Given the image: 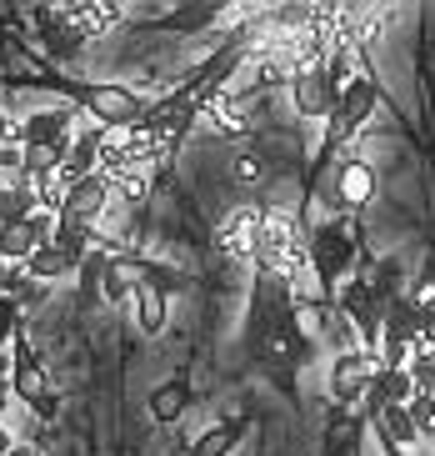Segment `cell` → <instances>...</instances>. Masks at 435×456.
<instances>
[{
  "label": "cell",
  "instance_id": "obj_27",
  "mask_svg": "<svg viewBox=\"0 0 435 456\" xmlns=\"http://www.w3.org/2000/svg\"><path fill=\"white\" fill-rule=\"evenodd\" d=\"M230 446H236V427H221V431H211V436H200L196 456H225Z\"/></svg>",
  "mask_w": 435,
  "mask_h": 456
},
{
  "label": "cell",
  "instance_id": "obj_34",
  "mask_svg": "<svg viewBox=\"0 0 435 456\" xmlns=\"http://www.w3.org/2000/svg\"><path fill=\"white\" fill-rule=\"evenodd\" d=\"M5 371H11V356H5V351H0V381H5Z\"/></svg>",
  "mask_w": 435,
  "mask_h": 456
},
{
  "label": "cell",
  "instance_id": "obj_10",
  "mask_svg": "<svg viewBox=\"0 0 435 456\" xmlns=\"http://www.w3.org/2000/svg\"><path fill=\"white\" fill-rule=\"evenodd\" d=\"M375 436H381V446L385 452H400V456H410L415 446H421V431H415V421H410V411L406 406H385V416L375 421Z\"/></svg>",
  "mask_w": 435,
  "mask_h": 456
},
{
  "label": "cell",
  "instance_id": "obj_5",
  "mask_svg": "<svg viewBox=\"0 0 435 456\" xmlns=\"http://www.w3.org/2000/svg\"><path fill=\"white\" fill-rule=\"evenodd\" d=\"M85 110H91V121H101L106 131H131V126H141L145 116H150V106H145L141 95L120 91V86H95V91L85 95Z\"/></svg>",
  "mask_w": 435,
  "mask_h": 456
},
{
  "label": "cell",
  "instance_id": "obj_18",
  "mask_svg": "<svg viewBox=\"0 0 435 456\" xmlns=\"http://www.w3.org/2000/svg\"><path fill=\"white\" fill-rule=\"evenodd\" d=\"M131 291H135V306H141V326L145 331H160V326H165V296L150 281H135Z\"/></svg>",
  "mask_w": 435,
  "mask_h": 456
},
{
  "label": "cell",
  "instance_id": "obj_8",
  "mask_svg": "<svg viewBox=\"0 0 435 456\" xmlns=\"http://www.w3.org/2000/svg\"><path fill=\"white\" fill-rule=\"evenodd\" d=\"M375 106H381V86L370 81V70H360L350 86H341V116H335V121H341L345 131H356V126L370 121Z\"/></svg>",
  "mask_w": 435,
  "mask_h": 456
},
{
  "label": "cell",
  "instance_id": "obj_12",
  "mask_svg": "<svg viewBox=\"0 0 435 456\" xmlns=\"http://www.w3.org/2000/svg\"><path fill=\"white\" fill-rule=\"evenodd\" d=\"M335 191H341V201L350 206V211H356V206H370V196H375V171H370V161H360V156L341 161Z\"/></svg>",
  "mask_w": 435,
  "mask_h": 456
},
{
  "label": "cell",
  "instance_id": "obj_15",
  "mask_svg": "<svg viewBox=\"0 0 435 456\" xmlns=\"http://www.w3.org/2000/svg\"><path fill=\"white\" fill-rule=\"evenodd\" d=\"M36 211H40L36 191H30L26 181H5V186H0V226H26Z\"/></svg>",
  "mask_w": 435,
  "mask_h": 456
},
{
  "label": "cell",
  "instance_id": "obj_16",
  "mask_svg": "<svg viewBox=\"0 0 435 456\" xmlns=\"http://www.w3.org/2000/svg\"><path fill=\"white\" fill-rule=\"evenodd\" d=\"M326 341H330V356H350V351H360V331H356V322H350L345 311H330Z\"/></svg>",
  "mask_w": 435,
  "mask_h": 456
},
{
  "label": "cell",
  "instance_id": "obj_24",
  "mask_svg": "<svg viewBox=\"0 0 435 456\" xmlns=\"http://www.w3.org/2000/svg\"><path fill=\"white\" fill-rule=\"evenodd\" d=\"M26 161H30V151L20 146V135H11V141L0 146V171L11 175V181H26Z\"/></svg>",
  "mask_w": 435,
  "mask_h": 456
},
{
  "label": "cell",
  "instance_id": "obj_11",
  "mask_svg": "<svg viewBox=\"0 0 435 456\" xmlns=\"http://www.w3.org/2000/svg\"><path fill=\"white\" fill-rule=\"evenodd\" d=\"M60 20L76 30L80 41H101L106 30H116L120 5H66V11H60Z\"/></svg>",
  "mask_w": 435,
  "mask_h": 456
},
{
  "label": "cell",
  "instance_id": "obj_26",
  "mask_svg": "<svg viewBox=\"0 0 435 456\" xmlns=\"http://www.w3.org/2000/svg\"><path fill=\"white\" fill-rule=\"evenodd\" d=\"M55 226H60V216H51V211H36V216L26 221V231H30V241H36V251L55 241Z\"/></svg>",
  "mask_w": 435,
  "mask_h": 456
},
{
  "label": "cell",
  "instance_id": "obj_20",
  "mask_svg": "<svg viewBox=\"0 0 435 456\" xmlns=\"http://www.w3.org/2000/svg\"><path fill=\"white\" fill-rule=\"evenodd\" d=\"M370 387L381 391V396H385L391 406H410V396H415V387H410V376H406V371H385V366H381L375 376H370Z\"/></svg>",
  "mask_w": 435,
  "mask_h": 456
},
{
  "label": "cell",
  "instance_id": "obj_4",
  "mask_svg": "<svg viewBox=\"0 0 435 456\" xmlns=\"http://www.w3.org/2000/svg\"><path fill=\"white\" fill-rule=\"evenodd\" d=\"M350 261H356V236L345 231V221H326V226L310 236V271H316V281L345 276Z\"/></svg>",
  "mask_w": 435,
  "mask_h": 456
},
{
  "label": "cell",
  "instance_id": "obj_22",
  "mask_svg": "<svg viewBox=\"0 0 435 456\" xmlns=\"http://www.w3.org/2000/svg\"><path fill=\"white\" fill-rule=\"evenodd\" d=\"M410 387H415V396H435V356L431 351H410Z\"/></svg>",
  "mask_w": 435,
  "mask_h": 456
},
{
  "label": "cell",
  "instance_id": "obj_31",
  "mask_svg": "<svg viewBox=\"0 0 435 456\" xmlns=\"http://www.w3.org/2000/svg\"><path fill=\"white\" fill-rule=\"evenodd\" d=\"M11 135H15V126H11V116H5V106H0V146H5Z\"/></svg>",
  "mask_w": 435,
  "mask_h": 456
},
{
  "label": "cell",
  "instance_id": "obj_29",
  "mask_svg": "<svg viewBox=\"0 0 435 456\" xmlns=\"http://www.w3.org/2000/svg\"><path fill=\"white\" fill-rule=\"evenodd\" d=\"M15 326H20V316H15V301H11V296H0V341H11Z\"/></svg>",
  "mask_w": 435,
  "mask_h": 456
},
{
  "label": "cell",
  "instance_id": "obj_28",
  "mask_svg": "<svg viewBox=\"0 0 435 456\" xmlns=\"http://www.w3.org/2000/svg\"><path fill=\"white\" fill-rule=\"evenodd\" d=\"M15 391H20L26 402H36V406H40V396H45V381H40L36 366H20V371H15Z\"/></svg>",
  "mask_w": 435,
  "mask_h": 456
},
{
  "label": "cell",
  "instance_id": "obj_23",
  "mask_svg": "<svg viewBox=\"0 0 435 456\" xmlns=\"http://www.w3.org/2000/svg\"><path fill=\"white\" fill-rule=\"evenodd\" d=\"M150 411H156V421H175L185 411V387H160L150 396Z\"/></svg>",
  "mask_w": 435,
  "mask_h": 456
},
{
  "label": "cell",
  "instance_id": "obj_14",
  "mask_svg": "<svg viewBox=\"0 0 435 456\" xmlns=\"http://www.w3.org/2000/svg\"><path fill=\"white\" fill-rule=\"evenodd\" d=\"M26 271H30V281H66V276H80V261H70L60 246H40L36 256L26 261Z\"/></svg>",
  "mask_w": 435,
  "mask_h": 456
},
{
  "label": "cell",
  "instance_id": "obj_25",
  "mask_svg": "<svg viewBox=\"0 0 435 456\" xmlns=\"http://www.w3.org/2000/svg\"><path fill=\"white\" fill-rule=\"evenodd\" d=\"M406 296H410V306L421 311V316H435V271H425V276L410 286Z\"/></svg>",
  "mask_w": 435,
  "mask_h": 456
},
{
  "label": "cell",
  "instance_id": "obj_9",
  "mask_svg": "<svg viewBox=\"0 0 435 456\" xmlns=\"http://www.w3.org/2000/svg\"><path fill=\"white\" fill-rule=\"evenodd\" d=\"M205 126H211L215 135H246L251 131V101L240 91H215L211 110H205Z\"/></svg>",
  "mask_w": 435,
  "mask_h": 456
},
{
  "label": "cell",
  "instance_id": "obj_2",
  "mask_svg": "<svg viewBox=\"0 0 435 456\" xmlns=\"http://www.w3.org/2000/svg\"><path fill=\"white\" fill-rule=\"evenodd\" d=\"M110 181L101 171L95 175H85L80 186H70L66 191V206H60V226H70V231H91L95 236V226L106 221V211H110Z\"/></svg>",
  "mask_w": 435,
  "mask_h": 456
},
{
  "label": "cell",
  "instance_id": "obj_33",
  "mask_svg": "<svg viewBox=\"0 0 435 456\" xmlns=\"http://www.w3.org/2000/svg\"><path fill=\"white\" fill-rule=\"evenodd\" d=\"M5 456H36V452H30V446H20V442H15V446H11V452H5Z\"/></svg>",
  "mask_w": 435,
  "mask_h": 456
},
{
  "label": "cell",
  "instance_id": "obj_21",
  "mask_svg": "<svg viewBox=\"0 0 435 456\" xmlns=\"http://www.w3.org/2000/svg\"><path fill=\"white\" fill-rule=\"evenodd\" d=\"M290 316H295V326H301L305 341H326V322H330V311H320L316 301H310V296H305V301H295V311H290Z\"/></svg>",
  "mask_w": 435,
  "mask_h": 456
},
{
  "label": "cell",
  "instance_id": "obj_37",
  "mask_svg": "<svg viewBox=\"0 0 435 456\" xmlns=\"http://www.w3.org/2000/svg\"><path fill=\"white\" fill-rule=\"evenodd\" d=\"M410 456H431V452H410Z\"/></svg>",
  "mask_w": 435,
  "mask_h": 456
},
{
  "label": "cell",
  "instance_id": "obj_17",
  "mask_svg": "<svg viewBox=\"0 0 435 456\" xmlns=\"http://www.w3.org/2000/svg\"><path fill=\"white\" fill-rule=\"evenodd\" d=\"M145 196H150V171H141V166L110 181V201H120V206H141Z\"/></svg>",
  "mask_w": 435,
  "mask_h": 456
},
{
  "label": "cell",
  "instance_id": "obj_1",
  "mask_svg": "<svg viewBox=\"0 0 435 456\" xmlns=\"http://www.w3.org/2000/svg\"><path fill=\"white\" fill-rule=\"evenodd\" d=\"M261 221H265V206H236V211H225L215 241H221V251L236 266H261Z\"/></svg>",
  "mask_w": 435,
  "mask_h": 456
},
{
  "label": "cell",
  "instance_id": "obj_3",
  "mask_svg": "<svg viewBox=\"0 0 435 456\" xmlns=\"http://www.w3.org/2000/svg\"><path fill=\"white\" fill-rule=\"evenodd\" d=\"M381 371V356L375 351H350V356H330V371H326V387H330V402L335 406H360L370 376Z\"/></svg>",
  "mask_w": 435,
  "mask_h": 456
},
{
  "label": "cell",
  "instance_id": "obj_35",
  "mask_svg": "<svg viewBox=\"0 0 435 456\" xmlns=\"http://www.w3.org/2000/svg\"><path fill=\"white\" fill-rule=\"evenodd\" d=\"M425 452H431V456H435V436H431V442H425Z\"/></svg>",
  "mask_w": 435,
  "mask_h": 456
},
{
  "label": "cell",
  "instance_id": "obj_32",
  "mask_svg": "<svg viewBox=\"0 0 435 456\" xmlns=\"http://www.w3.org/2000/svg\"><path fill=\"white\" fill-rule=\"evenodd\" d=\"M0 291H11V271H5V261H0Z\"/></svg>",
  "mask_w": 435,
  "mask_h": 456
},
{
  "label": "cell",
  "instance_id": "obj_30",
  "mask_svg": "<svg viewBox=\"0 0 435 456\" xmlns=\"http://www.w3.org/2000/svg\"><path fill=\"white\" fill-rule=\"evenodd\" d=\"M131 286H135V281H131ZM131 286H125V271H120V266H106V296H110V301H120Z\"/></svg>",
  "mask_w": 435,
  "mask_h": 456
},
{
  "label": "cell",
  "instance_id": "obj_13",
  "mask_svg": "<svg viewBox=\"0 0 435 456\" xmlns=\"http://www.w3.org/2000/svg\"><path fill=\"white\" fill-rule=\"evenodd\" d=\"M230 181L246 191H261L270 181V156H265V146H255V141L236 146V156H230Z\"/></svg>",
  "mask_w": 435,
  "mask_h": 456
},
{
  "label": "cell",
  "instance_id": "obj_19",
  "mask_svg": "<svg viewBox=\"0 0 435 456\" xmlns=\"http://www.w3.org/2000/svg\"><path fill=\"white\" fill-rule=\"evenodd\" d=\"M30 256H36V241H30L26 226H0V261H11V266H26Z\"/></svg>",
  "mask_w": 435,
  "mask_h": 456
},
{
  "label": "cell",
  "instance_id": "obj_6",
  "mask_svg": "<svg viewBox=\"0 0 435 456\" xmlns=\"http://www.w3.org/2000/svg\"><path fill=\"white\" fill-rule=\"evenodd\" d=\"M290 95H295V110H301L305 121H335L341 116V86L330 81L326 66L301 70L295 86H290Z\"/></svg>",
  "mask_w": 435,
  "mask_h": 456
},
{
  "label": "cell",
  "instance_id": "obj_7",
  "mask_svg": "<svg viewBox=\"0 0 435 456\" xmlns=\"http://www.w3.org/2000/svg\"><path fill=\"white\" fill-rule=\"evenodd\" d=\"M15 135H20V146L30 151H51L60 146V141H70V110L66 106H55V110H36V116H26V121L15 126Z\"/></svg>",
  "mask_w": 435,
  "mask_h": 456
},
{
  "label": "cell",
  "instance_id": "obj_36",
  "mask_svg": "<svg viewBox=\"0 0 435 456\" xmlns=\"http://www.w3.org/2000/svg\"><path fill=\"white\" fill-rule=\"evenodd\" d=\"M0 402H5V381H0Z\"/></svg>",
  "mask_w": 435,
  "mask_h": 456
}]
</instances>
